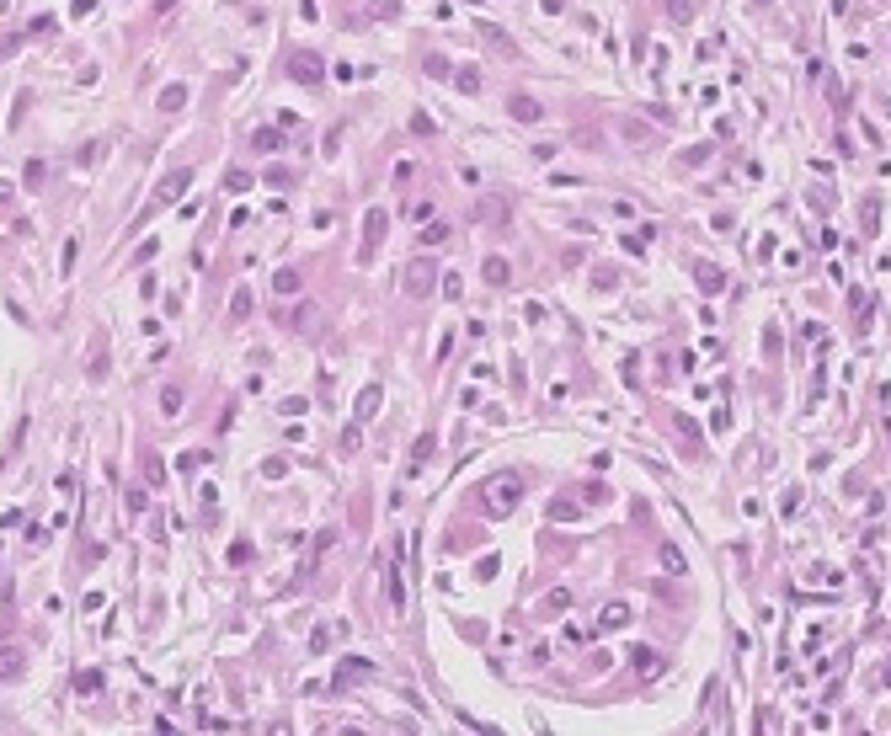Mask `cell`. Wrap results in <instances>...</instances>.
Listing matches in <instances>:
<instances>
[{"label": "cell", "instance_id": "obj_1", "mask_svg": "<svg viewBox=\"0 0 891 736\" xmlns=\"http://www.w3.org/2000/svg\"><path fill=\"white\" fill-rule=\"evenodd\" d=\"M475 502H481L486 518H507V512L523 502V481L513 470H502V475H491V481H481V496H475Z\"/></svg>", "mask_w": 891, "mask_h": 736}, {"label": "cell", "instance_id": "obj_2", "mask_svg": "<svg viewBox=\"0 0 891 736\" xmlns=\"http://www.w3.org/2000/svg\"><path fill=\"white\" fill-rule=\"evenodd\" d=\"M385 229H390V214H385V208H369V214H363V246H358V262H373V251H379V241H385Z\"/></svg>", "mask_w": 891, "mask_h": 736}, {"label": "cell", "instance_id": "obj_3", "mask_svg": "<svg viewBox=\"0 0 891 736\" xmlns=\"http://www.w3.org/2000/svg\"><path fill=\"white\" fill-rule=\"evenodd\" d=\"M433 289H438V267L433 262H411L406 267V294L411 299H427Z\"/></svg>", "mask_w": 891, "mask_h": 736}, {"label": "cell", "instance_id": "obj_4", "mask_svg": "<svg viewBox=\"0 0 891 736\" xmlns=\"http://www.w3.org/2000/svg\"><path fill=\"white\" fill-rule=\"evenodd\" d=\"M433 459H438V438H433V433H421L417 443H411V459H406V475H411V481H417V475L427 470V464H433Z\"/></svg>", "mask_w": 891, "mask_h": 736}, {"label": "cell", "instance_id": "obj_5", "mask_svg": "<svg viewBox=\"0 0 891 736\" xmlns=\"http://www.w3.org/2000/svg\"><path fill=\"white\" fill-rule=\"evenodd\" d=\"M385 598H390V614H406V587H400V550L385 571Z\"/></svg>", "mask_w": 891, "mask_h": 736}, {"label": "cell", "instance_id": "obj_6", "mask_svg": "<svg viewBox=\"0 0 891 736\" xmlns=\"http://www.w3.org/2000/svg\"><path fill=\"white\" fill-rule=\"evenodd\" d=\"M507 112H513L518 123H539V118H544V107L529 97V91H513V97H507Z\"/></svg>", "mask_w": 891, "mask_h": 736}, {"label": "cell", "instance_id": "obj_7", "mask_svg": "<svg viewBox=\"0 0 891 736\" xmlns=\"http://www.w3.org/2000/svg\"><path fill=\"white\" fill-rule=\"evenodd\" d=\"M289 75L299 85H315L321 80V59H315V54H289Z\"/></svg>", "mask_w": 891, "mask_h": 736}, {"label": "cell", "instance_id": "obj_8", "mask_svg": "<svg viewBox=\"0 0 891 736\" xmlns=\"http://www.w3.org/2000/svg\"><path fill=\"white\" fill-rule=\"evenodd\" d=\"M379 400H385V390L369 385V390L358 395V406H352V422H373V416H379Z\"/></svg>", "mask_w": 891, "mask_h": 736}, {"label": "cell", "instance_id": "obj_9", "mask_svg": "<svg viewBox=\"0 0 891 736\" xmlns=\"http://www.w3.org/2000/svg\"><path fill=\"white\" fill-rule=\"evenodd\" d=\"M22 672H27V651H22V646H6V651H0V677L16 683Z\"/></svg>", "mask_w": 891, "mask_h": 736}, {"label": "cell", "instance_id": "obj_10", "mask_svg": "<svg viewBox=\"0 0 891 736\" xmlns=\"http://www.w3.org/2000/svg\"><path fill=\"white\" fill-rule=\"evenodd\" d=\"M475 219H481V224H507L513 208H507L502 198H481V203H475Z\"/></svg>", "mask_w": 891, "mask_h": 736}, {"label": "cell", "instance_id": "obj_11", "mask_svg": "<svg viewBox=\"0 0 891 736\" xmlns=\"http://www.w3.org/2000/svg\"><path fill=\"white\" fill-rule=\"evenodd\" d=\"M475 32H481V37H486V43H491L496 54H507V59L518 54V49H513V37H507V32H502V27H496V22H475Z\"/></svg>", "mask_w": 891, "mask_h": 736}, {"label": "cell", "instance_id": "obj_12", "mask_svg": "<svg viewBox=\"0 0 891 736\" xmlns=\"http://www.w3.org/2000/svg\"><path fill=\"white\" fill-rule=\"evenodd\" d=\"M481 278L491 283V289H502V283L513 278V267H507V256H486V262H481Z\"/></svg>", "mask_w": 891, "mask_h": 736}, {"label": "cell", "instance_id": "obj_13", "mask_svg": "<svg viewBox=\"0 0 891 736\" xmlns=\"http://www.w3.org/2000/svg\"><path fill=\"white\" fill-rule=\"evenodd\" d=\"M139 470H145L150 485H166V459H160L155 448H145V454H139Z\"/></svg>", "mask_w": 891, "mask_h": 736}, {"label": "cell", "instance_id": "obj_14", "mask_svg": "<svg viewBox=\"0 0 891 736\" xmlns=\"http://www.w3.org/2000/svg\"><path fill=\"white\" fill-rule=\"evenodd\" d=\"M283 326H289V331H299V337H315V331H321V326H315V304H299V310H294L289 320H283Z\"/></svg>", "mask_w": 891, "mask_h": 736}, {"label": "cell", "instance_id": "obj_15", "mask_svg": "<svg viewBox=\"0 0 891 736\" xmlns=\"http://www.w3.org/2000/svg\"><path fill=\"white\" fill-rule=\"evenodd\" d=\"M625 625H630V608H625V603L598 608V629H625Z\"/></svg>", "mask_w": 891, "mask_h": 736}, {"label": "cell", "instance_id": "obj_16", "mask_svg": "<svg viewBox=\"0 0 891 736\" xmlns=\"http://www.w3.org/2000/svg\"><path fill=\"white\" fill-rule=\"evenodd\" d=\"M187 181H193V171L181 166V171H171L166 181H160V203H171V198H181V187H187Z\"/></svg>", "mask_w": 891, "mask_h": 736}, {"label": "cell", "instance_id": "obj_17", "mask_svg": "<svg viewBox=\"0 0 891 736\" xmlns=\"http://www.w3.org/2000/svg\"><path fill=\"white\" fill-rule=\"evenodd\" d=\"M630 662H635V677H657V672H662V656H657V651H635Z\"/></svg>", "mask_w": 891, "mask_h": 736}, {"label": "cell", "instance_id": "obj_18", "mask_svg": "<svg viewBox=\"0 0 891 736\" xmlns=\"http://www.w3.org/2000/svg\"><path fill=\"white\" fill-rule=\"evenodd\" d=\"M251 304H256L251 289H235V299H229V320H246V315H251Z\"/></svg>", "mask_w": 891, "mask_h": 736}, {"label": "cell", "instance_id": "obj_19", "mask_svg": "<svg viewBox=\"0 0 891 736\" xmlns=\"http://www.w3.org/2000/svg\"><path fill=\"white\" fill-rule=\"evenodd\" d=\"M337 677H373V667H369V656H342V672Z\"/></svg>", "mask_w": 891, "mask_h": 736}, {"label": "cell", "instance_id": "obj_20", "mask_svg": "<svg viewBox=\"0 0 891 736\" xmlns=\"http://www.w3.org/2000/svg\"><path fill=\"white\" fill-rule=\"evenodd\" d=\"M273 289H277V294H299V289H304V278L294 272V267H283V272L273 278Z\"/></svg>", "mask_w": 891, "mask_h": 736}, {"label": "cell", "instance_id": "obj_21", "mask_svg": "<svg viewBox=\"0 0 891 736\" xmlns=\"http://www.w3.org/2000/svg\"><path fill=\"white\" fill-rule=\"evenodd\" d=\"M662 566H667V571H678V577L688 571V560H683V550H678V544H662Z\"/></svg>", "mask_w": 891, "mask_h": 736}, {"label": "cell", "instance_id": "obj_22", "mask_svg": "<svg viewBox=\"0 0 891 736\" xmlns=\"http://www.w3.org/2000/svg\"><path fill=\"white\" fill-rule=\"evenodd\" d=\"M699 289H705V294H721V289H726V278L715 272V267H699Z\"/></svg>", "mask_w": 891, "mask_h": 736}, {"label": "cell", "instance_id": "obj_23", "mask_svg": "<svg viewBox=\"0 0 891 736\" xmlns=\"http://www.w3.org/2000/svg\"><path fill=\"white\" fill-rule=\"evenodd\" d=\"M369 16H379V22H395V16H400V0H373Z\"/></svg>", "mask_w": 891, "mask_h": 736}, {"label": "cell", "instance_id": "obj_24", "mask_svg": "<svg viewBox=\"0 0 891 736\" xmlns=\"http://www.w3.org/2000/svg\"><path fill=\"white\" fill-rule=\"evenodd\" d=\"M181 102H187V85H166V91H160V107L166 112H177Z\"/></svg>", "mask_w": 891, "mask_h": 736}, {"label": "cell", "instance_id": "obj_25", "mask_svg": "<svg viewBox=\"0 0 891 736\" xmlns=\"http://www.w3.org/2000/svg\"><path fill=\"white\" fill-rule=\"evenodd\" d=\"M251 145H256V150H277V145H283V133H277V128H256Z\"/></svg>", "mask_w": 891, "mask_h": 736}, {"label": "cell", "instance_id": "obj_26", "mask_svg": "<svg viewBox=\"0 0 891 736\" xmlns=\"http://www.w3.org/2000/svg\"><path fill=\"white\" fill-rule=\"evenodd\" d=\"M358 438H363V422H347V427H342V454H358Z\"/></svg>", "mask_w": 891, "mask_h": 736}, {"label": "cell", "instance_id": "obj_27", "mask_svg": "<svg viewBox=\"0 0 891 736\" xmlns=\"http://www.w3.org/2000/svg\"><path fill=\"white\" fill-rule=\"evenodd\" d=\"M160 411H166V416H181V390H160Z\"/></svg>", "mask_w": 891, "mask_h": 736}, {"label": "cell", "instance_id": "obj_28", "mask_svg": "<svg viewBox=\"0 0 891 736\" xmlns=\"http://www.w3.org/2000/svg\"><path fill=\"white\" fill-rule=\"evenodd\" d=\"M454 85H459V91H470V97H475V91H481V70H459V75H454Z\"/></svg>", "mask_w": 891, "mask_h": 736}, {"label": "cell", "instance_id": "obj_29", "mask_svg": "<svg viewBox=\"0 0 891 736\" xmlns=\"http://www.w3.org/2000/svg\"><path fill=\"white\" fill-rule=\"evenodd\" d=\"M448 241V224H427L421 229V246H443Z\"/></svg>", "mask_w": 891, "mask_h": 736}, {"label": "cell", "instance_id": "obj_30", "mask_svg": "<svg viewBox=\"0 0 891 736\" xmlns=\"http://www.w3.org/2000/svg\"><path fill=\"white\" fill-rule=\"evenodd\" d=\"M550 518H555V523H571V518H577V502H550Z\"/></svg>", "mask_w": 891, "mask_h": 736}, {"label": "cell", "instance_id": "obj_31", "mask_svg": "<svg viewBox=\"0 0 891 736\" xmlns=\"http://www.w3.org/2000/svg\"><path fill=\"white\" fill-rule=\"evenodd\" d=\"M421 70H427V75H438V80H443V75H448V59H443V54H427V59H421Z\"/></svg>", "mask_w": 891, "mask_h": 736}, {"label": "cell", "instance_id": "obj_32", "mask_svg": "<svg viewBox=\"0 0 891 736\" xmlns=\"http://www.w3.org/2000/svg\"><path fill=\"white\" fill-rule=\"evenodd\" d=\"M438 278H443V299H459V294H465V283H459V272H438Z\"/></svg>", "mask_w": 891, "mask_h": 736}, {"label": "cell", "instance_id": "obj_33", "mask_svg": "<svg viewBox=\"0 0 891 736\" xmlns=\"http://www.w3.org/2000/svg\"><path fill=\"white\" fill-rule=\"evenodd\" d=\"M325 646H331V625H321V629H315V635H310V656H321Z\"/></svg>", "mask_w": 891, "mask_h": 736}, {"label": "cell", "instance_id": "obj_34", "mask_svg": "<svg viewBox=\"0 0 891 736\" xmlns=\"http://www.w3.org/2000/svg\"><path fill=\"white\" fill-rule=\"evenodd\" d=\"M304 406H310V400H304V395H289V400H283V406H277V411H283V416H304Z\"/></svg>", "mask_w": 891, "mask_h": 736}, {"label": "cell", "instance_id": "obj_35", "mask_svg": "<svg viewBox=\"0 0 891 736\" xmlns=\"http://www.w3.org/2000/svg\"><path fill=\"white\" fill-rule=\"evenodd\" d=\"M225 187H229V193H246V187H251V176H246V171H229Z\"/></svg>", "mask_w": 891, "mask_h": 736}, {"label": "cell", "instance_id": "obj_36", "mask_svg": "<svg viewBox=\"0 0 891 736\" xmlns=\"http://www.w3.org/2000/svg\"><path fill=\"white\" fill-rule=\"evenodd\" d=\"M262 475H273V481H277V475H289V459H277V454H273V459L262 464Z\"/></svg>", "mask_w": 891, "mask_h": 736}, {"label": "cell", "instance_id": "obj_37", "mask_svg": "<svg viewBox=\"0 0 891 736\" xmlns=\"http://www.w3.org/2000/svg\"><path fill=\"white\" fill-rule=\"evenodd\" d=\"M491 577H496V555H486L481 566H475V581H491Z\"/></svg>", "mask_w": 891, "mask_h": 736}, {"label": "cell", "instance_id": "obj_38", "mask_svg": "<svg viewBox=\"0 0 891 736\" xmlns=\"http://www.w3.org/2000/svg\"><path fill=\"white\" fill-rule=\"evenodd\" d=\"M123 507H128V512H145V491H123Z\"/></svg>", "mask_w": 891, "mask_h": 736}, {"label": "cell", "instance_id": "obj_39", "mask_svg": "<svg viewBox=\"0 0 891 736\" xmlns=\"http://www.w3.org/2000/svg\"><path fill=\"white\" fill-rule=\"evenodd\" d=\"M97 683H102L97 672H80V677H75V688H80V694H97Z\"/></svg>", "mask_w": 891, "mask_h": 736}]
</instances>
